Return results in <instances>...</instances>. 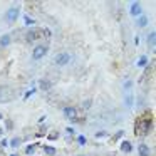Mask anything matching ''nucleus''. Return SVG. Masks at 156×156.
Listing matches in <instances>:
<instances>
[{
	"label": "nucleus",
	"instance_id": "obj_25",
	"mask_svg": "<svg viewBox=\"0 0 156 156\" xmlns=\"http://www.w3.org/2000/svg\"><path fill=\"white\" fill-rule=\"evenodd\" d=\"M66 131H67L69 134H74V129H72V128H66Z\"/></svg>",
	"mask_w": 156,
	"mask_h": 156
},
{
	"label": "nucleus",
	"instance_id": "obj_6",
	"mask_svg": "<svg viewBox=\"0 0 156 156\" xmlns=\"http://www.w3.org/2000/svg\"><path fill=\"white\" fill-rule=\"evenodd\" d=\"M129 14H131L133 17H139V15H141V4H139V2L131 4V7H129Z\"/></svg>",
	"mask_w": 156,
	"mask_h": 156
},
{
	"label": "nucleus",
	"instance_id": "obj_11",
	"mask_svg": "<svg viewBox=\"0 0 156 156\" xmlns=\"http://www.w3.org/2000/svg\"><path fill=\"white\" fill-rule=\"evenodd\" d=\"M10 34H5V35H2V37H0V45H2V47H7L9 44H10Z\"/></svg>",
	"mask_w": 156,
	"mask_h": 156
},
{
	"label": "nucleus",
	"instance_id": "obj_15",
	"mask_svg": "<svg viewBox=\"0 0 156 156\" xmlns=\"http://www.w3.org/2000/svg\"><path fill=\"white\" fill-rule=\"evenodd\" d=\"M44 153L49 156H54L55 154V148H52V146H44Z\"/></svg>",
	"mask_w": 156,
	"mask_h": 156
},
{
	"label": "nucleus",
	"instance_id": "obj_17",
	"mask_svg": "<svg viewBox=\"0 0 156 156\" xmlns=\"http://www.w3.org/2000/svg\"><path fill=\"white\" fill-rule=\"evenodd\" d=\"M146 64H148V57H146V55H141L139 61H138V66H139V67H143V66H146Z\"/></svg>",
	"mask_w": 156,
	"mask_h": 156
},
{
	"label": "nucleus",
	"instance_id": "obj_24",
	"mask_svg": "<svg viewBox=\"0 0 156 156\" xmlns=\"http://www.w3.org/2000/svg\"><path fill=\"white\" fill-rule=\"evenodd\" d=\"M44 32H45V37H51V30H49V29H44Z\"/></svg>",
	"mask_w": 156,
	"mask_h": 156
},
{
	"label": "nucleus",
	"instance_id": "obj_5",
	"mask_svg": "<svg viewBox=\"0 0 156 156\" xmlns=\"http://www.w3.org/2000/svg\"><path fill=\"white\" fill-rule=\"evenodd\" d=\"M77 109L72 108V106H67V108H64V116L67 119H71V121H77Z\"/></svg>",
	"mask_w": 156,
	"mask_h": 156
},
{
	"label": "nucleus",
	"instance_id": "obj_19",
	"mask_svg": "<svg viewBox=\"0 0 156 156\" xmlns=\"http://www.w3.org/2000/svg\"><path fill=\"white\" fill-rule=\"evenodd\" d=\"M77 143H79V144H81V146H84L86 144V143H87V139H86V136H77Z\"/></svg>",
	"mask_w": 156,
	"mask_h": 156
},
{
	"label": "nucleus",
	"instance_id": "obj_7",
	"mask_svg": "<svg viewBox=\"0 0 156 156\" xmlns=\"http://www.w3.org/2000/svg\"><path fill=\"white\" fill-rule=\"evenodd\" d=\"M42 35V32L41 30H35V29H30V30H29V34H27V42H34V41H37L39 37H41Z\"/></svg>",
	"mask_w": 156,
	"mask_h": 156
},
{
	"label": "nucleus",
	"instance_id": "obj_8",
	"mask_svg": "<svg viewBox=\"0 0 156 156\" xmlns=\"http://www.w3.org/2000/svg\"><path fill=\"white\" fill-rule=\"evenodd\" d=\"M138 151H139V156H149V154H151V151H149V148L144 144V143H141V144H139Z\"/></svg>",
	"mask_w": 156,
	"mask_h": 156
},
{
	"label": "nucleus",
	"instance_id": "obj_10",
	"mask_svg": "<svg viewBox=\"0 0 156 156\" xmlns=\"http://www.w3.org/2000/svg\"><path fill=\"white\" fill-rule=\"evenodd\" d=\"M39 86H41L42 91H49V89L52 87V82H51V81H47V79H42V81L39 82Z\"/></svg>",
	"mask_w": 156,
	"mask_h": 156
},
{
	"label": "nucleus",
	"instance_id": "obj_29",
	"mask_svg": "<svg viewBox=\"0 0 156 156\" xmlns=\"http://www.w3.org/2000/svg\"><path fill=\"white\" fill-rule=\"evenodd\" d=\"M0 119H2V112H0Z\"/></svg>",
	"mask_w": 156,
	"mask_h": 156
},
{
	"label": "nucleus",
	"instance_id": "obj_16",
	"mask_svg": "<svg viewBox=\"0 0 156 156\" xmlns=\"http://www.w3.org/2000/svg\"><path fill=\"white\" fill-rule=\"evenodd\" d=\"M24 24L29 27V25H34V24H35V20H34L32 17H29V15H24Z\"/></svg>",
	"mask_w": 156,
	"mask_h": 156
},
{
	"label": "nucleus",
	"instance_id": "obj_30",
	"mask_svg": "<svg viewBox=\"0 0 156 156\" xmlns=\"http://www.w3.org/2000/svg\"><path fill=\"white\" fill-rule=\"evenodd\" d=\"M79 156H86V154H79Z\"/></svg>",
	"mask_w": 156,
	"mask_h": 156
},
{
	"label": "nucleus",
	"instance_id": "obj_18",
	"mask_svg": "<svg viewBox=\"0 0 156 156\" xmlns=\"http://www.w3.org/2000/svg\"><path fill=\"white\" fill-rule=\"evenodd\" d=\"M10 146H12V148H19V146H20V138L10 139Z\"/></svg>",
	"mask_w": 156,
	"mask_h": 156
},
{
	"label": "nucleus",
	"instance_id": "obj_26",
	"mask_svg": "<svg viewBox=\"0 0 156 156\" xmlns=\"http://www.w3.org/2000/svg\"><path fill=\"white\" fill-rule=\"evenodd\" d=\"M96 136H98V138H101V136H106V133H104V131H101V133H98Z\"/></svg>",
	"mask_w": 156,
	"mask_h": 156
},
{
	"label": "nucleus",
	"instance_id": "obj_31",
	"mask_svg": "<svg viewBox=\"0 0 156 156\" xmlns=\"http://www.w3.org/2000/svg\"><path fill=\"white\" fill-rule=\"evenodd\" d=\"M12 156H17V154H12Z\"/></svg>",
	"mask_w": 156,
	"mask_h": 156
},
{
	"label": "nucleus",
	"instance_id": "obj_3",
	"mask_svg": "<svg viewBox=\"0 0 156 156\" xmlns=\"http://www.w3.org/2000/svg\"><path fill=\"white\" fill-rule=\"evenodd\" d=\"M19 15H20V7H19V5H14V7H10L7 10L5 19H7V22H15L19 19Z\"/></svg>",
	"mask_w": 156,
	"mask_h": 156
},
{
	"label": "nucleus",
	"instance_id": "obj_22",
	"mask_svg": "<svg viewBox=\"0 0 156 156\" xmlns=\"http://www.w3.org/2000/svg\"><path fill=\"white\" fill-rule=\"evenodd\" d=\"M57 133H51V134H49V139H55V138H57Z\"/></svg>",
	"mask_w": 156,
	"mask_h": 156
},
{
	"label": "nucleus",
	"instance_id": "obj_14",
	"mask_svg": "<svg viewBox=\"0 0 156 156\" xmlns=\"http://www.w3.org/2000/svg\"><path fill=\"white\" fill-rule=\"evenodd\" d=\"M154 42H156V32H151V34L148 35V44L151 45V47H154Z\"/></svg>",
	"mask_w": 156,
	"mask_h": 156
},
{
	"label": "nucleus",
	"instance_id": "obj_23",
	"mask_svg": "<svg viewBox=\"0 0 156 156\" xmlns=\"http://www.w3.org/2000/svg\"><path fill=\"white\" fill-rule=\"evenodd\" d=\"M7 144H9V143H7V139H2V141H0V146H2V148H5Z\"/></svg>",
	"mask_w": 156,
	"mask_h": 156
},
{
	"label": "nucleus",
	"instance_id": "obj_1",
	"mask_svg": "<svg viewBox=\"0 0 156 156\" xmlns=\"http://www.w3.org/2000/svg\"><path fill=\"white\" fill-rule=\"evenodd\" d=\"M153 129V118L151 116H139L134 122V134L136 136H148Z\"/></svg>",
	"mask_w": 156,
	"mask_h": 156
},
{
	"label": "nucleus",
	"instance_id": "obj_4",
	"mask_svg": "<svg viewBox=\"0 0 156 156\" xmlns=\"http://www.w3.org/2000/svg\"><path fill=\"white\" fill-rule=\"evenodd\" d=\"M47 51H49L47 45H37V47H34V51H32V59H34V61H41V59L47 54Z\"/></svg>",
	"mask_w": 156,
	"mask_h": 156
},
{
	"label": "nucleus",
	"instance_id": "obj_2",
	"mask_svg": "<svg viewBox=\"0 0 156 156\" xmlns=\"http://www.w3.org/2000/svg\"><path fill=\"white\" fill-rule=\"evenodd\" d=\"M71 54L69 52H61V54L54 55V64L55 66H67L71 62Z\"/></svg>",
	"mask_w": 156,
	"mask_h": 156
},
{
	"label": "nucleus",
	"instance_id": "obj_9",
	"mask_svg": "<svg viewBox=\"0 0 156 156\" xmlns=\"http://www.w3.org/2000/svg\"><path fill=\"white\" fill-rule=\"evenodd\" d=\"M136 25H138V27H146V25H148V17H146V15H139V17L136 19Z\"/></svg>",
	"mask_w": 156,
	"mask_h": 156
},
{
	"label": "nucleus",
	"instance_id": "obj_28",
	"mask_svg": "<svg viewBox=\"0 0 156 156\" xmlns=\"http://www.w3.org/2000/svg\"><path fill=\"white\" fill-rule=\"evenodd\" d=\"M0 101H2V92H0Z\"/></svg>",
	"mask_w": 156,
	"mask_h": 156
},
{
	"label": "nucleus",
	"instance_id": "obj_13",
	"mask_svg": "<svg viewBox=\"0 0 156 156\" xmlns=\"http://www.w3.org/2000/svg\"><path fill=\"white\" fill-rule=\"evenodd\" d=\"M35 149H37V144H30V146H27V148H25V154L32 156V154L35 153Z\"/></svg>",
	"mask_w": 156,
	"mask_h": 156
},
{
	"label": "nucleus",
	"instance_id": "obj_20",
	"mask_svg": "<svg viewBox=\"0 0 156 156\" xmlns=\"http://www.w3.org/2000/svg\"><path fill=\"white\" fill-rule=\"evenodd\" d=\"M34 92H35V89H32V91H29V92H25V96H24V99H29V98H30V96H32V94H34Z\"/></svg>",
	"mask_w": 156,
	"mask_h": 156
},
{
	"label": "nucleus",
	"instance_id": "obj_12",
	"mask_svg": "<svg viewBox=\"0 0 156 156\" xmlns=\"http://www.w3.org/2000/svg\"><path fill=\"white\" fill-rule=\"evenodd\" d=\"M121 151H122V153H131V151H133L131 143H129V141H122V143H121Z\"/></svg>",
	"mask_w": 156,
	"mask_h": 156
},
{
	"label": "nucleus",
	"instance_id": "obj_27",
	"mask_svg": "<svg viewBox=\"0 0 156 156\" xmlns=\"http://www.w3.org/2000/svg\"><path fill=\"white\" fill-rule=\"evenodd\" d=\"M2 134H4V129H2V128H0V136H2Z\"/></svg>",
	"mask_w": 156,
	"mask_h": 156
},
{
	"label": "nucleus",
	"instance_id": "obj_21",
	"mask_svg": "<svg viewBox=\"0 0 156 156\" xmlns=\"http://www.w3.org/2000/svg\"><path fill=\"white\" fill-rule=\"evenodd\" d=\"M122 134H124V133H122V131H118V133H116V134H114V139H119V138H121Z\"/></svg>",
	"mask_w": 156,
	"mask_h": 156
}]
</instances>
